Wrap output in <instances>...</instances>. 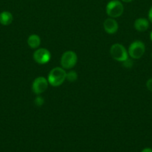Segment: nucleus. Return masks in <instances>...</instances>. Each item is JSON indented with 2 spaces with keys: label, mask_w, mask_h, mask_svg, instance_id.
Here are the masks:
<instances>
[{
  "label": "nucleus",
  "mask_w": 152,
  "mask_h": 152,
  "mask_svg": "<svg viewBox=\"0 0 152 152\" xmlns=\"http://www.w3.org/2000/svg\"><path fill=\"white\" fill-rule=\"evenodd\" d=\"M47 80L51 86L58 87L66 80V71L62 67H55L50 71Z\"/></svg>",
  "instance_id": "nucleus-1"
},
{
  "label": "nucleus",
  "mask_w": 152,
  "mask_h": 152,
  "mask_svg": "<svg viewBox=\"0 0 152 152\" xmlns=\"http://www.w3.org/2000/svg\"><path fill=\"white\" fill-rule=\"evenodd\" d=\"M124 6L119 0H111L106 6V13L110 18H118L122 15Z\"/></svg>",
  "instance_id": "nucleus-2"
},
{
  "label": "nucleus",
  "mask_w": 152,
  "mask_h": 152,
  "mask_svg": "<svg viewBox=\"0 0 152 152\" xmlns=\"http://www.w3.org/2000/svg\"><path fill=\"white\" fill-rule=\"evenodd\" d=\"M112 58L118 62H125L128 59V52L125 48L119 43H116L111 46L110 50Z\"/></svg>",
  "instance_id": "nucleus-3"
},
{
  "label": "nucleus",
  "mask_w": 152,
  "mask_h": 152,
  "mask_svg": "<svg viewBox=\"0 0 152 152\" xmlns=\"http://www.w3.org/2000/svg\"><path fill=\"white\" fill-rule=\"evenodd\" d=\"M77 62V56L73 50H67L63 53L61 59V67L64 69H71L75 66Z\"/></svg>",
  "instance_id": "nucleus-4"
},
{
  "label": "nucleus",
  "mask_w": 152,
  "mask_h": 152,
  "mask_svg": "<svg viewBox=\"0 0 152 152\" xmlns=\"http://www.w3.org/2000/svg\"><path fill=\"white\" fill-rule=\"evenodd\" d=\"M145 51V46L142 42L136 40L133 42L128 48V54L132 59H139L144 55Z\"/></svg>",
  "instance_id": "nucleus-5"
},
{
  "label": "nucleus",
  "mask_w": 152,
  "mask_h": 152,
  "mask_svg": "<svg viewBox=\"0 0 152 152\" xmlns=\"http://www.w3.org/2000/svg\"><path fill=\"white\" fill-rule=\"evenodd\" d=\"M49 82L44 77H38L32 83V91L35 94L40 95L46 91L48 88Z\"/></svg>",
  "instance_id": "nucleus-6"
},
{
  "label": "nucleus",
  "mask_w": 152,
  "mask_h": 152,
  "mask_svg": "<svg viewBox=\"0 0 152 152\" xmlns=\"http://www.w3.org/2000/svg\"><path fill=\"white\" fill-rule=\"evenodd\" d=\"M33 58L37 63L44 65L50 61L51 53L46 48H39L34 51Z\"/></svg>",
  "instance_id": "nucleus-7"
},
{
  "label": "nucleus",
  "mask_w": 152,
  "mask_h": 152,
  "mask_svg": "<svg viewBox=\"0 0 152 152\" xmlns=\"http://www.w3.org/2000/svg\"><path fill=\"white\" fill-rule=\"evenodd\" d=\"M104 29L108 34H114L119 29V25L116 19L113 18H108L104 22Z\"/></svg>",
  "instance_id": "nucleus-8"
},
{
  "label": "nucleus",
  "mask_w": 152,
  "mask_h": 152,
  "mask_svg": "<svg viewBox=\"0 0 152 152\" xmlns=\"http://www.w3.org/2000/svg\"><path fill=\"white\" fill-rule=\"evenodd\" d=\"M134 28L139 32L147 31L149 27V22L145 18H139L134 22Z\"/></svg>",
  "instance_id": "nucleus-9"
},
{
  "label": "nucleus",
  "mask_w": 152,
  "mask_h": 152,
  "mask_svg": "<svg viewBox=\"0 0 152 152\" xmlns=\"http://www.w3.org/2000/svg\"><path fill=\"white\" fill-rule=\"evenodd\" d=\"M27 43L31 48L36 49L41 44V39L37 34H31L28 37Z\"/></svg>",
  "instance_id": "nucleus-10"
},
{
  "label": "nucleus",
  "mask_w": 152,
  "mask_h": 152,
  "mask_svg": "<svg viewBox=\"0 0 152 152\" xmlns=\"http://www.w3.org/2000/svg\"><path fill=\"white\" fill-rule=\"evenodd\" d=\"M13 22V15L8 11H3L0 13V24L9 25Z\"/></svg>",
  "instance_id": "nucleus-11"
},
{
  "label": "nucleus",
  "mask_w": 152,
  "mask_h": 152,
  "mask_svg": "<svg viewBox=\"0 0 152 152\" xmlns=\"http://www.w3.org/2000/svg\"><path fill=\"white\" fill-rule=\"evenodd\" d=\"M77 79V74L75 71H70L68 73L66 72V80L68 81L73 83Z\"/></svg>",
  "instance_id": "nucleus-12"
},
{
  "label": "nucleus",
  "mask_w": 152,
  "mask_h": 152,
  "mask_svg": "<svg viewBox=\"0 0 152 152\" xmlns=\"http://www.w3.org/2000/svg\"><path fill=\"white\" fill-rule=\"evenodd\" d=\"M44 99H43V96H37V97L35 98V99H34V103H35V105L38 107L42 106V105L44 104Z\"/></svg>",
  "instance_id": "nucleus-13"
},
{
  "label": "nucleus",
  "mask_w": 152,
  "mask_h": 152,
  "mask_svg": "<svg viewBox=\"0 0 152 152\" xmlns=\"http://www.w3.org/2000/svg\"><path fill=\"white\" fill-rule=\"evenodd\" d=\"M146 87H147L148 90L152 92V78L149 79L147 82H146Z\"/></svg>",
  "instance_id": "nucleus-14"
},
{
  "label": "nucleus",
  "mask_w": 152,
  "mask_h": 152,
  "mask_svg": "<svg viewBox=\"0 0 152 152\" xmlns=\"http://www.w3.org/2000/svg\"><path fill=\"white\" fill-rule=\"evenodd\" d=\"M148 19H149V21H150V22L152 23V7H151L150 10H149V12H148Z\"/></svg>",
  "instance_id": "nucleus-15"
},
{
  "label": "nucleus",
  "mask_w": 152,
  "mask_h": 152,
  "mask_svg": "<svg viewBox=\"0 0 152 152\" xmlns=\"http://www.w3.org/2000/svg\"><path fill=\"white\" fill-rule=\"evenodd\" d=\"M141 152H152V149L151 148H145L142 150Z\"/></svg>",
  "instance_id": "nucleus-16"
},
{
  "label": "nucleus",
  "mask_w": 152,
  "mask_h": 152,
  "mask_svg": "<svg viewBox=\"0 0 152 152\" xmlns=\"http://www.w3.org/2000/svg\"><path fill=\"white\" fill-rule=\"evenodd\" d=\"M122 1H124V2L128 3V2H131V1H134V0H122Z\"/></svg>",
  "instance_id": "nucleus-17"
},
{
  "label": "nucleus",
  "mask_w": 152,
  "mask_h": 152,
  "mask_svg": "<svg viewBox=\"0 0 152 152\" xmlns=\"http://www.w3.org/2000/svg\"><path fill=\"white\" fill-rule=\"evenodd\" d=\"M150 37H151V41H152V31H151V33Z\"/></svg>",
  "instance_id": "nucleus-18"
},
{
  "label": "nucleus",
  "mask_w": 152,
  "mask_h": 152,
  "mask_svg": "<svg viewBox=\"0 0 152 152\" xmlns=\"http://www.w3.org/2000/svg\"><path fill=\"white\" fill-rule=\"evenodd\" d=\"M151 57H152V53H151Z\"/></svg>",
  "instance_id": "nucleus-19"
}]
</instances>
